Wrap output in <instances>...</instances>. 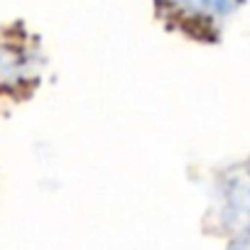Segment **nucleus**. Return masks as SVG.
<instances>
[{
	"label": "nucleus",
	"mask_w": 250,
	"mask_h": 250,
	"mask_svg": "<svg viewBox=\"0 0 250 250\" xmlns=\"http://www.w3.org/2000/svg\"><path fill=\"white\" fill-rule=\"evenodd\" d=\"M213 218L223 233H250V160L228 169L213 194Z\"/></svg>",
	"instance_id": "1"
},
{
	"label": "nucleus",
	"mask_w": 250,
	"mask_h": 250,
	"mask_svg": "<svg viewBox=\"0 0 250 250\" xmlns=\"http://www.w3.org/2000/svg\"><path fill=\"white\" fill-rule=\"evenodd\" d=\"M240 0H157L160 15L194 37H211L238 10Z\"/></svg>",
	"instance_id": "2"
},
{
	"label": "nucleus",
	"mask_w": 250,
	"mask_h": 250,
	"mask_svg": "<svg viewBox=\"0 0 250 250\" xmlns=\"http://www.w3.org/2000/svg\"><path fill=\"white\" fill-rule=\"evenodd\" d=\"M40 71L37 52L13 35H0V93L27 88Z\"/></svg>",
	"instance_id": "3"
},
{
	"label": "nucleus",
	"mask_w": 250,
	"mask_h": 250,
	"mask_svg": "<svg viewBox=\"0 0 250 250\" xmlns=\"http://www.w3.org/2000/svg\"><path fill=\"white\" fill-rule=\"evenodd\" d=\"M228 250H250V233H243Z\"/></svg>",
	"instance_id": "4"
}]
</instances>
